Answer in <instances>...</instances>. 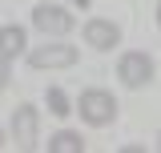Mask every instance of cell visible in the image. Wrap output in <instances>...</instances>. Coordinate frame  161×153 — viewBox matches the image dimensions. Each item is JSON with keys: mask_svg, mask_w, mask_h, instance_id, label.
<instances>
[{"mask_svg": "<svg viewBox=\"0 0 161 153\" xmlns=\"http://www.w3.org/2000/svg\"><path fill=\"white\" fill-rule=\"evenodd\" d=\"M48 153H85V141L69 129H60L57 137H48Z\"/></svg>", "mask_w": 161, "mask_h": 153, "instance_id": "cell-8", "label": "cell"}, {"mask_svg": "<svg viewBox=\"0 0 161 153\" xmlns=\"http://www.w3.org/2000/svg\"><path fill=\"white\" fill-rule=\"evenodd\" d=\"M28 65L32 69H69V65H77V48L73 44H36L28 53Z\"/></svg>", "mask_w": 161, "mask_h": 153, "instance_id": "cell-4", "label": "cell"}, {"mask_svg": "<svg viewBox=\"0 0 161 153\" xmlns=\"http://www.w3.org/2000/svg\"><path fill=\"white\" fill-rule=\"evenodd\" d=\"M0 145H4V133H0Z\"/></svg>", "mask_w": 161, "mask_h": 153, "instance_id": "cell-13", "label": "cell"}, {"mask_svg": "<svg viewBox=\"0 0 161 153\" xmlns=\"http://www.w3.org/2000/svg\"><path fill=\"white\" fill-rule=\"evenodd\" d=\"M117 40H121V32H117L113 20H89V24H85V44H89V48H101V53H105V48H113Z\"/></svg>", "mask_w": 161, "mask_h": 153, "instance_id": "cell-6", "label": "cell"}, {"mask_svg": "<svg viewBox=\"0 0 161 153\" xmlns=\"http://www.w3.org/2000/svg\"><path fill=\"white\" fill-rule=\"evenodd\" d=\"M32 24H36L44 37H64V32H73V12H64L60 4H36L32 8Z\"/></svg>", "mask_w": 161, "mask_h": 153, "instance_id": "cell-2", "label": "cell"}, {"mask_svg": "<svg viewBox=\"0 0 161 153\" xmlns=\"http://www.w3.org/2000/svg\"><path fill=\"white\" fill-rule=\"evenodd\" d=\"M157 28H161V4H157Z\"/></svg>", "mask_w": 161, "mask_h": 153, "instance_id": "cell-12", "label": "cell"}, {"mask_svg": "<svg viewBox=\"0 0 161 153\" xmlns=\"http://www.w3.org/2000/svg\"><path fill=\"white\" fill-rule=\"evenodd\" d=\"M44 105H48V113H53V117H69V113H73V109H69V97L60 93L57 85L44 93Z\"/></svg>", "mask_w": 161, "mask_h": 153, "instance_id": "cell-9", "label": "cell"}, {"mask_svg": "<svg viewBox=\"0 0 161 153\" xmlns=\"http://www.w3.org/2000/svg\"><path fill=\"white\" fill-rule=\"evenodd\" d=\"M36 129H40V113L32 105H16V113H12V141H16V149H36Z\"/></svg>", "mask_w": 161, "mask_h": 153, "instance_id": "cell-5", "label": "cell"}, {"mask_svg": "<svg viewBox=\"0 0 161 153\" xmlns=\"http://www.w3.org/2000/svg\"><path fill=\"white\" fill-rule=\"evenodd\" d=\"M117 76L129 85V89L149 85V81H153V57H149V53H125L121 65H117Z\"/></svg>", "mask_w": 161, "mask_h": 153, "instance_id": "cell-3", "label": "cell"}, {"mask_svg": "<svg viewBox=\"0 0 161 153\" xmlns=\"http://www.w3.org/2000/svg\"><path fill=\"white\" fill-rule=\"evenodd\" d=\"M77 113L89 125H109L117 117V101H113V93H105V89H85L80 101H77Z\"/></svg>", "mask_w": 161, "mask_h": 153, "instance_id": "cell-1", "label": "cell"}, {"mask_svg": "<svg viewBox=\"0 0 161 153\" xmlns=\"http://www.w3.org/2000/svg\"><path fill=\"white\" fill-rule=\"evenodd\" d=\"M4 85H8V60L0 57V89H4Z\"/></svg>", "mask_w": 161, "mask_h": 153, "instance_id": "cell-10", "label": "cell"}, {"mask_svg": "<svg viewBox=\"0 0 161 153\" xmlns=\"http://www.w3.org/2000/svg\"><path fill=\"white\" fill-rule=\"evenodd\" d=\"M24 53V28L20 24H8V28H0V57L12 60Z\"/></svg>", "mask_w": 161, "mask_h": 153, "instance_id": "cell-7", "label": "cell"}, {"mask_svg": "<svg viewBox=\"0 0 161 153\" xmlns=\"http://www.w3.org/2000/svg\"><path fill=\"white\" fill-rule=\"evenodd\" d=\"M73 4H77V8H89V4H93V0H73Z\"/></svg>", "mask_w": 161, "mask_h": 153, "instance_id": "cell-11", "label": "cell"}]
</instances>
